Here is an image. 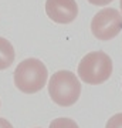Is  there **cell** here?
Here are the masks:
<instances>
[{
  "label": "cell",
  "instance_id": "obj_1",
  "mask_svg": "<svg viewBox=\"0 0 122 128\" xmlns=\"http://www.w3.org/2000/svg\"><path fill=\"white\" fill-rule=\"evenodd\" d=\"M14 84L24 94H34L43 90L47 82L48 71L38 58L23 60L14 70Z\"/></svg>",
  "mask_w": 122,
  "mask_h": 128
},
{
  "label": "cell",
  "instance_id": "obj_2",
  "mask_svg": "<svg viewBox=\"0 0 122 128\" xmlns=\"http://www.w3.org/2000/svg\"><path fill=\"white\" fill-rule=\"evenodd\" d=\"M48 94L60 107H71L81 96V82L74 73L68 70H60L51 76Z\"/></svg>",
  "mask_w": 122,
  "mask_h": 128
},
{
  "label": "cell",
  "instance_id": "obj_3",
  "mask_svg": "<svg viewBox=\"0 0 122 128\" xmlns=\"http://www.w3.org/2000/svg\"><path fill=\"white\" fill-rule=\"evenodd\" d=\"M112 74V60L102 51H92L82 57L78 64V76L91 86L102 84Z\"/></svg>",
  "mask_w": 122,
  "mask_h": 128
},
{
  "label": "cell",
  "instance_id": "obj_4",
  "mask_svg": "<svg viewBox=\"0 0 122 128\" xmlns=\"http://www.w3.org/2000/svg\"><path fill=\"white\" fill-rule=\"evenodd\" d=\"M91 32L101 41H109L122 32V16L117 9L100 10L91 22Z\"/></svg>",
  "mask_w": 122,
  "mask_h": 128
},
{
  "label": "cell",
  "instance_id": "obj_5",
  "mask_svg": "<svg viewBox=\"0 0 122 128\" xmlns=\"http://www.w3.org/2000/svg\"><path fill=\"white\" fill-rule=\"evenodd\" d=\"M45 13L58 24L72 23L78 16L75 0H45Z\"/></svg>",
  "mask_w": 122,
  "mask_h": 128
},
{
  "label": "cell",
  "instance_id": "obj_6",
  "mask_svg": "<svg viewBox=\"0 0 122 128\" xmlns=\"http://www.w3.org/2000/svg\"><path fill=\"white\" fill-rule=\"evenodd\" d=\"M14 57H16V53H14L11 43L0 37V70L9 68L13 64Z\"/></svg>",
  "mask_w": 122,
  "mask_h": 128
},
{
  "label": "cell",
  "instance_id": "obj_7",
  "mask_svg": "<svg viewBox=\"0 0 122 128\" xmlns=\"http://www.w3.org/2000/svg\"><path fill=\"white\" fill-rule=\"evenodd\" d=\"M48 128H78V125L74 120L61 117V118H55L54 121L50 124Z\"/></svg>",
  "mask_w": 122,
  "mask_h": 128
},
{
  "label": "cell",
  "instance_id": "obj_8",
  "mask_svg": "<svg viewBox=\"0 0 122 128\" xmlns=\"http://www.w3.org/2000/svg\"><path fill=\"white\" fill-rule=\"evenodd\" d=\"M105 128H122V112L112 115L109 121L107 122Z\"/></svg>",
  "mask_w": 122,
  "mask_h": 128
},
{
  "label": "cell",
  "instance_id": "obj_9",
  "mask_svg": "<svg viewBox=\"0 0 122 128\" xmlns=\"http://www.w3.org/2000/svg\"><path fill=\"white\" fill-rule=\"evenodd\" d=\"M88 2L94 6H107L109 3H112L114 0H88Z\"/></svg>",
  "mask_w": 122,
  "mask_h": 128
},
{
  "label": "cell",
  "instance_id": "obj_10",
  "mask_svg": "<svg viewBox=\"0 0 122 128\" xmlns=\"http://www.w3.org/2000/svg\"><path fill=\"white\" fill-rule=\"evenodd\" d=\"M0 128H13V125L4 118H0Z\"/></svg>",
  "mask_w": 122,
  "mask_h": 128
},
{
  "label": "cell",
  "instance_id": "obj_11",
  "mask_svg": "<svg viewBox=\"0 0 122 128\" xmlns=\"http://www.w3.org/2000/svg\"><path fill=\"white\" fill-rule=\"evenodd\" d=\"M121 10H122V0H121Z\"/></svg>",
  "mask_w": 122,
  "mask_h": 128
}]
</instances>
